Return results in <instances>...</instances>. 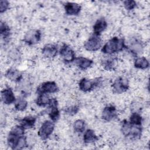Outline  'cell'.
<instances>
[{"mask_svg":"<svg viewBox=\"0 0 150 150\" xmlns=\"http://www.w3.org/2000/svg\"><path fill=\"white\" fill-rule=\"evenodd\" d=\"M25 129L20 124L15 125L11 129L7 137V143L11 149H22L26 146Z\"/></svg>","mask_w":150,"mask_h":150,"instance_id":"6da1fadb","label":"cell"},{"mask_svg":"<svg viewBox=\"0 0 150 150\" xmlns=\"http://www.w3.org/2000/svg\"><path fill=\"white\" fill-rule=\"evenodd\" d=\"M127 48L124 39L118 37H113L109 39L102 47L101 52L107 54H112L122 51Z\"/></svg>","mask_w":150,"mask_h":150,"instance_id":"7a4b0ae2","label":"cell"},{"mask_svg":"<svg viewBox=\"0 0 150 150\" xmlns=\"http://www.w3.org/2000/svg\"><path fill=\"white\" fill-rule=\"evenodd\" d=\"M121 132L128 138L137 139L140 138L142 135V125H136L131 124L126 120H124L121 124Z\"/></svg>","mask_w":150,"mask_h":150,"instance_id":"3957f363","label":"cell"},{"mask_svg":"<svg viewBox=\"0 0 150 150\" xmlns=\"http://www.w3.org/2000/svg\"><path fill=\"white\" fill-rule=\"evenodd\" d=\"M54 129V124L52 121L46 120L41 125L38 134L42 140L47 139L52 134Z\"/></svg>","mask_w":150,"mask_h":150,"instance_id":"277c9868","label":"cell"},{"mask_svg":"<svg viewBox=\"0 0 150 150\" xmlns=\"http://www.w3.org/2000/svg\"><path fill=\"white\" fill-rule=\"evenodd\" d=\"M101 83L100 78L95 79H88L86 78L81 79L79 83V89L83 92H88L93 90Z\"/></svg>","mask_w":150,"mask_h":150,"instance_id":"5b68a950","label":"cell"},{"mask_svg":"<svg viewBox=\"0 0 150 150\" xmlns=\"http://www.w3.org/2000/svg\"><path fill=\"white\" fill-rule=\"evenodd\" d=\"M60 56L65 63L73 62L76 59V54L74 50L67 44L64 43L59 50Z\"/></svg>","mask_w":150,"mask_h":150,"instance_id":"8992f818","label":"cell"},{"mask_svg":"<svg viewBox=\"0 0 150 150\" xmlns=\"http://www.w3.org/2000/svg\"><path fill=\"white\" fill-rule=\"evenodd\" d=\"M101 39L100 36L93 34L84 44L85 49L89 52H96L101 47Z\"/></svg>","mask_w":150,"mask_h":150,"instance_id":"52a82bcc","label":"cell"},{"mask_svg":"<svg viewBox=\"0 0 150 150\" xmlns=\"http://www.w3.org/2000/svg\"><path fill=\"white\" fill-rule=\"evenodd\" d=\"M59 91V87L54 81H49L40 84L36 89L38 94H52Z\"/></svg>","mask_w":150,"mask_h":150,"instance_id":"ba28073f","label":"cell"},{"mask_svg":"<svg viewBox=\"0 0 150 150\" xmlns=\"http://www.w3.org/2000/svg\"><path fill=\"white\" fill-rule=\"evenodd\" d=\"M42 33L38 29H31L24 36L23 42L28 45H33L38 43L41 39Z\"/></svg>","mask_w":150,"mask_h":150,"instance_id":"9c48e42d","label":"cell"},{"mask_svg":"<svg viewBox=\"0 0 150 150\" xmlns=\"http://www.w3.org/2000/svg\"><path fill=\"white\" fill-rule=\"evenodd\" d=\"M112 88L114 93L117 94H121L127 91L129 88L128 80L122 77L117 78L114 81Z\"/></svg>","mask_w":150,"mask_h":150,"instance_id":"30bf717a","label":"cell"},{"mask_svg":"<svg viewBox=\"0 0 150 150\" xmlns=\"http://www.w3.org/2000/svg\"><path fill=\"white\" fill-rule=\"evenodd\" d=\"M58 102L57 100L54 98H51L50 101L48 105V107L50 109L49 112V116L53 122H56L60 117V111L57 108Z\"/></svg>","mask_w":150,"mask_h":150,"instance_id":"8fae6325","label":"cell"},{"mask_svg":"<svg viewBox=\"0 0 150 150\" xmlns=\"http://www.w3.org/2000/svg\"><path fill=\"white\" fill-rule=\"evenodd\" d=\"M102 119L105 121H111L117 117V111L114 105H110L105 107L101 114Z\"/></svg>","mask_w":150,"mask_h":150,"instance_id":"7c38bea8","label":"cell"},{"mask_svg":"<svg viewBox=\"0 0 150 150\" xmlns=\"http://www.w3.org/2000/svg\"><path fill=\"white\" fill-rule=\"evenodd\" d=\"M1 99L5 104H11L16 101V98L12 90L9 88H4L1 91Z\"/></svg>","mask_w":150,"mask_h":150,"instance_id":"4fadbf2b","label":"cell"},{"mask_svg":"<svg viewBox=\"0 0 150 150\" xmlns=\"http://www.w3.org/2000/svg\"><path fill=\"white\" fill-rule=\"evenodd\" d=\"M65 12L67 15H77L81 11V6L74 2H66L64 5Z\"/></svg>","mask_w":150,"mask_h":150,"instance_id":"5bb4252c","label":"cell"},{"mask_svg":"<svg viewBox=\"0 0 150 150\" xmlns=\"http://www.w3.org/2000/svg\"><path fill=\"white\" fill-rule=\"evenodd\" d=\"M57 45L50 43L45 45L42 49V53L47 58L54 57L57 55Z\"/></svg>","mask_w":150,"mask_h":150,"instance_id":"9a60e30c","label":"cell"},{"mask_svg":"<svg viewBox=\"0 0 150 150\" xmlns=\"http://www.w3.org/2000/svg\"><path fill=\"white\" fill-rule=\"evenodd\" d=\"M74 62L80 69L83 70L87 69L93 64V61L92 60L84 57H76Z\"/></svg>","mask_w":150,"mask_h":150,"instance_id":"2e32d148","label":"cell"},{"mask_svg":"<svg viewBox=\"0 0 150 150\" xmlns=\"http://www.w3.org/2000/svg\"><path fill=\"white\" fill-rule=\"evenodd\" d=\"M22 73L14 68L9 69L5 73V77L15 82H19L22 79Z\"/></svg>","mask_w":150,"mask_h":150,"instance_id":"e0dca14e","label":"cell"},{"mask_svg":"<svg viewBox=\"0 0 150 150\" xmlns=\"http://www.w3.org/2000/svg\"><path fill=\"white\" fill-rule=\"evenodd\" d=\"M107 27V22L104 18L97 20L93 26V34L100 36Z\"/></svg>","mask_w":150,"mask_h":150,"instance_id":"ac0fdd59","label":"cell"},{"mask_svg":"<svg viewBox=\"0 0 150 150\" xmlns=\"http://www.w3.org/2000/svg\"><path fill=\"white\" fill-rule=\"evenodd\" d=\"M117 64V59L115 57H109L102 60L101 65L107 71L115 70Z\"/></svg>","mask_w":150,"mask_h":150,"instance_id":"d6986e66","label":"cell"},{"mask_svg":"<svg viewBox=\"0 0 150 150\" xmlns=\"http://www.w3.org/2000/svg\"><path fill=\"white\" fill-rule=\"evenodd\" d=\"M128 47L130 52L135 55L141 53L143 50V45L141 42L138 39L132 40Z\"/></svg>","mask_w":150,"mask_h":150,"instance_id":"ffe728a7","label":"cell"},{"mask_svg":"<svg viewBox=\"0 0 150 150\" xmlns=\"http://www.w3.org/2000/svg\"><path fill=\"white\" fill-rule=\"evenodd\" d=\"M36 121V118L33 116H27L19 120L20 125L25 129L32 128L34 127Z\"/></svg>","mask_w":150,"mask_h":150,"instance_id":"44dd1931","label":"cell"},{"mask_svg":"<svg viewBox=\"0 0 150 150\" xmlns=\"http://www.w3.org/2000/svg\"><path fill=\"white\" fill-rule=\"evenodd\" d=\"M98 137L95 134L94 131L91 129H87L83 135V141L86 144L94 142L97 141Z\"/></svg>","mask_w":150,"mask_h":150,"instance_id":"7402d4cb","label":"cell"},{"mask_svg":"<svg viewBox=\"0 0 150 150\" xmlns=\"http://www.w3.org/2000/svg\"><path fill=\"white\" fill-rule=\"evenodd\" d=\"M149 66V61L145 57H137L134 61V67L139 69H146Z\"/></svg>","mask_w":150,"mask_h":150,"instance_id":"603a6c76","label":"cell"},{"mask_svg":"<svg viewBox=\"0 0 150 150\" xmlns=\"http://www.w3.org/2000/svg\"><path fill=\"white\" fill-rule=\"evenodd\" d=\"M51 98L49 97L48 94H38L35 102L39 107H45L49 105Z\"/></svg>","mask_w":150,"mask_h":150,"instance_id":"cb8c5ba5","label":"cell"},{"mask_svg":"<svg viewBox=\"0 0 150 150\" xmlns=\"http://www.w3.org/2000/svg\"><path fill=\"white\" fill-rule=\"evenodd\" d=\"M0 34L1 38L4 40L7 39L11 34V30L8 25L2 21L0 23Z\"/></svg>","mask_w":150,"mask_h":150,"instance_id":"d4e9b609","label":"cell"},{"mask_svg":"<svg viewBox=\"0 0 150 150\" xmlns=\"http://www.w3.org/2000/svg\"><path fill=\"white\" fill-rule=\"evenodd\" d=\"M15 103V108L16 110L19 111H23L25 110L28 106L27 101L23 97L18 98Z\"/></svg>","mask_w":150,"mask_h":150,"instance_id":"484cf974","label":"cell"},{"mask_svg":"<svg viewBox=\"0 0 150 150\" xmlns=\"http://www.w3.org/2000/svg\"><path fill=\"white\" fill-rule=\"evenodd\" d=\"M143 118L142 116L138 112H132L129 117V122L134 125H142Z\"/></svg>","mask_w":150,"mask_h":150,"instance_id":"4316f807","label":"cell"},{"mask_svg":"<svg viewBox=\"0 0 150 150\" xmlns=\"http://www.w3.org/2000/svg\"><path fill=\"white\" fill-rule=\"evenodd\" d=\"M86 127L85 121L83 120H77L73 124V129L75 132L78 133L83 132Z\"/></svg>","mask_w":150,"mask_h":150,"instance_id":"83f0119b","label":"cell"},{"mask_svg":"<svg viewBox=\"0 0 150 150\" xmlns=\"http://www.w3.org/2000/svg\"><path fill=\"white\" fill-rule=\"evenodd\" d=\"M79 110V107L77 105H71L66 107L64 111L66 114L69 115H74L77 113V112Z\"/></svg>","mask_w":150,"mask_h":150,"instance_id":"f1b7e54d","label":"cell"},{"mask_svg":"<svg viewBox=\"0 0 150 150\" xmlns=\"http://www.w3.org/2000/svg\"><path fill=\"white\" fill-rule=\"evenodd\" d=\"M124 6L125 8L128 10V11H131L134 9L136 6H137V3L135 1L132 0H128V1H125L123 2Z\"/></svg>","mask_w":150,"mask_h":150,"instance_id":"f546056e","label":"cell"},{"mask_svg":"<svg viewBox=\"0 0 150 150\" xmlns=\"http://www.w3.org/2000/svg\"><path fill=\"white\" fill-rule=\"evenodd\" d=\"M19 52V51L15 48L12 49V50H10L9 56L13 60H18V59H19V57H20V53Z\"/></svg>","mask_w":150,"mask_h":150,"instance_id":"4dcf8cb0","label":"cell"},{"mask_svg":"<svg viewBox=\"0 0 150 150\" xmlns=\"http://www.w3.org/2000/svg\"><path fill=\"white\" fill-rule=\"evenodd\" d=\"M9 7V3L8 1L1 0L0 1V12L1 13L5 12Z\"/></svg>","mask_w":150,"mask_h":150,"instance_id":"1f68e13d","label":"cell"}]
</instances>
